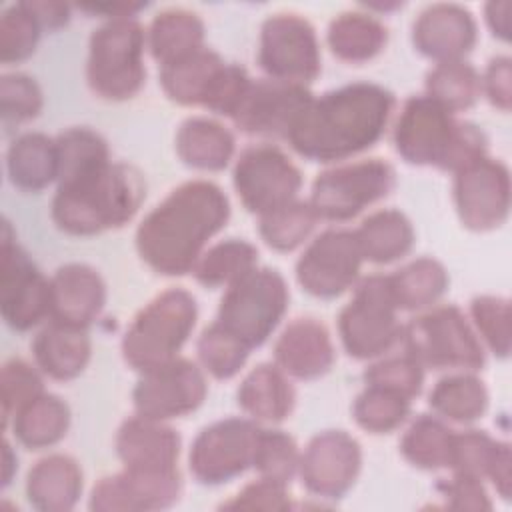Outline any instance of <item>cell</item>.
Returning <instances> with one entry per match:
<instances>
[{"label": "cell", "instance_id": "obj_1", "mask_svg": "<svg viewBox=\"0 0 512 512\" xmlns=\"http://www.w3.org/2000/svg\"><path fill=\"white\" fill-rule=\"evenodd\" d=\"M230 218V200L210 180H190L158 202L136 228L142 262L162 276L194 270L204 248Z\"/></svg>", "mask_w": 512, "mask_h": 512}, {"label": "cell", "instance_id": "obj_2", "mask_svg": "<svg viewBox=\"0 0 512 512\" xmlns=\"http://www.w3.org/2000/svg\"><path fill=\"white\" fill-rule=\"evenodd\" d=\"M394 106V94L380 84H344L312 98L286 140L310 162H342L384 136Z\"/></svg>", "mask_w": 512, "mask_h": 512}, {"label": "cell", "instance_id": "obj_3", "mask_svg": "<svg viewBox=\"0 0 512 512\" xmlns=\"http://www.w3.org/2000/svg\"><path fill=\"white\" fill-rule=\"evenodd\" d=\"M144 198L142 172L130 164L108 160L58 182L50 218L64 234L96 236L128 224Z\"/></svg>", "mask_w": 512, "mask_h": 512}, {"label": "cell", "instance_id": "obj_4", "mask_svg": "<svg viewBox=\"0 0 512 512\" xmlns=\"http://www.w3.org/2000/svg\"><path fill=\"white\" fill-rule=\"evenodd\" d=\"M394 148L408 164L458 172L486 156L488 138L476 124L456 120L454 112L420 94L410 96L400 110Z\"/></svg>", "mask_w": 512, "mask_h": 512}, {"label": "cell", "instance_id": "obj_5", "mask_svg": "<svg viewBox=\"0 0 512 512\" xmlns=\"http://www.w3.org/2000/svg\"><path fill=\"white\" fill-rule=\"evenodd\" d=\"M198 320L196 298L184 288H168L154 296L130 322L122 338V358L146 372L178 356Z\"/></svg>", "mask_w": 512, "mask_h": 512}, {"label": "cell", "instance_id": "obj_6", "mask_svg": "<svg viewBox=\"0 0 512 512\" xmlns=\"http://www.w3.org/2000/svg\"><path fill=\"white\" fill-rule=\"evenodd\" d=\"M146 30L136 16L110 18L92 30L88 42L86 82L110 102L134 98L146 82Z\"/></svg>", "mask_w": 512, "mask_h": 512}, {"label": "cell", "instance_id": "obj_7", "mask_svg": "<svg viewBox=\"0 0 512 512\" xmlns=\"http://www.w3.org/2000/svg\"><path fill=\"white\" fill-rule=\"evenodd\" d=\"M402 342L422 368L476 372L486 364L482 340L454 304L436 306L412 318L402 328Z\"/></svg>", "mask_w": 512, "mask_h": 512}, {"label": "cell", "instance_id": "obj_8", "mask_svg": "<svg viewBox=\"0 0 512 512\" xmlns=\"http://www.w3.org/2000/svg\"><path fill=\"white\" fill-rule=\"evenodd\" d=\"M288 286L274 268H254L226 288L216 322L250 350L262 346L288 310Z\"/></svg>", "mask_w": 512, "mask_h": 512}, {"label": "cell", "instance_id": "obj_9", "mask_svg": "<svg viewBox=\"0 0 512 512\" xmlns=\"http://www.w3.org/2000/svg\"><path fill=\"white\" fill-rule=\"evenodd\" d=\"M402 328L386 274L362 278L338 314L340 342L356 360H372L388 352L402 340Z\"/></svg>", "mask_w": 512, "mask_h": 512}, {"label": "cell", "instance_id": "obj_10", "mask_svg": "<svg viewBox=\"0 0 512 512\" xmlns=\"http://www.w3.org/2000/svg\"><path fill=\"white\" fill-rule=\"evenodd\" d=\"M396 186L392 164L368 158L324 170L312 182L310 206L318 220L348 222L368 206L386 198Z\"/></svg>", "mask_w": 512, "mask_h": 512}, {"label": "cell", "instance_id": "obj_11", "mask_svg": "<svg viewBox=\"0 0 512 512\" xmlns=\"http://www.w3.org/2000/svg\"><path fill=\"white\" fill-rule=\"evenodd\" d=\"M0 310L8 328L28 332L50 318V278L16 242L8 220L0 236Z\"/></svg>", "mask_w": 512, "mask_h": 512}, {"label": "cell", "instance_id": "obj_12", "mask_svg": "<svg viewBox=\"0 0 512 512\" xmlns=\"http://www.w3.org/2000/svg\"><path fill=\"white\" fill-rule=\"evenodd\" d=\"M258 66L270 80L308 86L322 66L314 26L294 12L270 14L260 28Z\"/></svg>", "mask_w": 512, "mask_h": 512}, {"label": "cell", "instance_id": "obj_13", "mask_svg": "<svg viewBox=\"0 0 512 512\" xmlns=\"http://www.w3.org/2000/svg\"><path fill=\"white\" fill-rule=\"evenodd\" d=\"M260 424L252 418H222L194 438L188 468L202 486H222L242 476L254 462Z\"/></svg>", "mask_w": 512, "mask_h": 512}, {"label": "cell", "instance_id": "obj_14", "mask_svg": "<svg viewBox=\"0 0 512 512\" xmlns=\"http://www.w3.org/2000/svg\"><path fill=\"white\" fill-rule=\"evenodd\" d=\"M232 184L242 206L250 214L262 216L296 200L302 174L278 146L254 144L240 152Z\"/></svg>", "mask_w": 512, "mask_h": 512}, {"label": "cell", "instance_id": "obj_15", "mask_svg": "<svg viewBox=\"0 0 512 512\" xmlns=\"http://www.w3.org/2000/svg\"><path fill=\"white\" fill-rule=\"evenodd\" d=\"M206 394L204 370L196 362L176 356L170 362L140 372L132 390V406L138 416L166 422L198 410Z\"/></svg>", "mask_w": 512, "mask_h": 512}, {"label": "cell", "instance_id": "obj_16", "mask_svg": "<svg viewBox=\"0 0 512 512\" xmlns=\"http://www.w3.org/2000/svg\"><path fill=\"white\" fill-rule=\"evenodd\" d=\"M362 262L354 230L330 228L318 234L298 258L296 280L314 298H338L356 284Z\"/></svg>", "mask_w": 512, "mask_h": 512}, {"label": "cell", "instance_id": "obj_17", "mask_svg": "<svg viewBox=\"0 0 512 512\" xmlns=\"http://www.w3.org/2000/svg\"><path fill=\"white\" fill-rule=\"evenodd\" d=\"M452 194L458 218L468 230H494L510 212V172L504 162L486 154L454 172Z\"/></svg>", "mask_w": 512, "mask_h": 512}, {"label": "cell", "instance_id": "obj_18", "mask_svg": "<svg viewBox=\"0 0 512 512\" xmlns=\"http://www.w3.org/2000/svg\"><path fill=\"white\" fill-rule=\"evenodd\" d=\"M362 468V448L344 430H324L310 438L300 454L302 486L316 498L340 500L354 486Z\"/></svg>", "mask_w": 512, "mask_h": 512}, {"label": "cell", "instance_id": "obj_19", "mask_svg": "<svg viewBox=\"0 0 512 512\" xmlns=\"http://www.w3.org/2000/svg\"><path fill=\"white\" fill-rule=\"evenodd\" d=\"M182 478L174 470H120L100 478L90 492L94 512L164 510L178 502Z\"/></svg>", "mask_w": 512, "mask_h": 512}, {"label": "cell", "instance_id": "obj_20", "mask_svg": "<svg viewBox=\"0 0 512 512\" xmlns=\"http://www.w3.org/2000/svg\"><path fill=\"white\" fill-rule=\"evenodd\" d=\"M308 86L278 82L270 78L252 80L238 112L232 116L236 128L250 136L288 138L298 116L312 102Z\"/></svg>", "mask_w": 512, "mask_h": 512}, {"label": "cell", "instance_id": "obj_21", "mask_svg": "<svg viewBox=\"0 0 512 512\" xmlns=\"http://www.w3.org/2000/svg\"><path fill=\"white\" fill-rule=\"evenodd\" d=\"M478 36L472 12L460 4L438 2L426 6L412 24L414 48L438 62L464 60Z\"/></svg>", "mask_w": 512, "mask_h": 512}, {"label": "cell", "instance_id": "obj_22", "mask_svg": "<svg viewBox=\"0 0 512 512\" xmlns=\"http://www.w3.org/2000/svg\"><path fill=\"white\" fill-rule=\"evenodd\" d=\"M106 296V282L96 268L68 262L50 276V320L88 330L102 314Z\"/></svg>", "mask_w": 512, "mask_h": 512}, {"label": "cell", "instance_id": "obj_23", "mask_svg": "<svg viewBox=\"0 0 512 512\" xmlns=\"http://www.w3.org/2000/svg\"><path fill=\"white\" fill-rule=\"evenodd\" d=\"M334 358L328 328L310 316L288 322L274 342V364L298 380H316L328 374Z\"/></svg>", "mask_w": 512, "mask_h": 512}, {"label": "cell", "instance_id": "obj_24", "mask_svg": "<svg viewBox=\"0 0 512 512\" xmlns=\"http://www.w3.org/2000/svg\"><path fill=\"white\" fill-rule=\"evenodd\" d=\"M180 434L162 420L126 418L114 438L116 454L128 470H174L180 456Z\"/></svg>", "mask_w": 512, "mask_h": 512}, {"label": "cell", "instance_id": "obj_25", "mask_svg": "<svg viewBox=\"0 0 512 512\" xmlns=\"http://www.w3.org/2000/svg\"><path fill=\"white\" fill-rule=\"evenodd\" d=\"M32 356L44 376L68 382L86 370L92 356V342L84 328L50 320L34 336Z\"/></svg>", "mask_w": 512, "mask_h": 512}, {"label": "cell", "instance_id": "obj_26", "mask_svg": "<svg viewBox=\"0 0 512 512\" xmlns=\"http://www.w3.org/2000/svg\"><path fill=\"white\" fill-rule=\"evenodd\" d=\"M82 488V468L68 454L40 458L26 476V498L40 512L72 510L82 496Z\"/></svg>", "mask_w": 512, "mask_h": 512}, {"label": "cell", "instance_id": "obj_27", "mask_svg": "<svg viewBox=\"0 0 512 512\" xmlns=\"http://www.w3.org/2000/svg\"><path fill=\"white\" fill-rule=\"evenodd\" d=\"M238 406L256 422H284L296 404V390L288 374L276 364H258L236 390Z\"/></svg>", "mask_w": 512, "mask_h": 512}, {"label": "cell", "instance_id": "obj_28", "mask_svg": "<svg viewBox=\"0 0 512 512\" xmlns=\"http://www.w3.org/2000/svg\"><path fill=\"white\" fill-rule=\"evenodd\" d=\"M176 154L188 168L218 172L224 170L236 148L234 134L214 118H186L176 132Z\"/></svg>", "mask_w": 512, "mask_h": 512}, {"label": "cell", "instance_id": "obj_29", "mask_svg": "<svg viewBox=\"0 0 512 512\" xmlns=\"http://www.w3.org/2000/svg\"><path fill=\"white\" fill-rule=\"evenodd\" d=\"M6 174L14 188L40 192L58 180L56 138L42 132L16 136L6 150Z\"/></svg>", "mask_w": 512, "mask_h": 512}, {"label": "cell", "instance_id": "obj_30", "mask_svg": "<svg viewBox=\"0 0 512 512\" xmlns=\"http://www.w3.org/2000/svg\"><path fill=\"white\" fill-rule=\"evenodd\" d=\"M146 46L160 64H172L204 48V22L188 8L160 10L146 32Z\"/></svg>", "mask_w": 512, "mask_h": 512}, {"label": "cell", "instance_id": "obj_31", "mask_svg": "<svg viewBox=\"0 0 512 512\" xmlns=\"http://www.w3.org/2000/svg\"><path fill=\"white\" fill-rule=\"evenodd\" d=\"M326 40L338 60L362 64L384 50L388 42V28L370 12L348 10L332 18Z\"/></svg>", "mask_w": 512, "mask_h": 512}, {"label": "cell", "instance_id": "obj_32", "mask_svg": "<svg viewBox=\"0 0 512 512\" xmlns=\"http://www.w3.org/2000/svg\"><path fill=\"white\" fill-rule=\"evenodd\" d=\"M224 64L218 52L204 46L172 64L160 66V86L180 106H202Z\"/></svg>", "mask_w": 512, "mask_h": 512}, {"label": "cell", "instance_id": "obj_33", "mask_svg": "<svg viewBox=\"0 0 512 512\" xmlns=\"http://www.w3.org/2000/svg\"><path fill=\"white\" fill-rule=\"evenodd\" d=\"M362 258L372 264H392L404 258L414 246V228L408 216L384 208L362 220L354 230Z\"/></svg>", "mask_w": 512, "mask_h": 512}, {"label": "cell", "instance_id": "obj_34", "mask_svg": "<svg viewBox=\"0 0 512 512\" xmlns=\"http://www.w3.org/2000/svg\"><path fill=\"white\" fill-rule=\"evenodd\" d=\"M8 426L18 444L28 450H44L66 436L70 428V408L60 396L42 392L18 410Z\"/></svg>", "mask_w": 512, "mask_h": 512}, {"label": "cell", "instance_id": "obj_35", "mask_svg": "<svg viewBox=\"0 0 512 512\" xmlns=\"http://www.w3.org/2000/svg\"><path fill=\"white\" fill-rule=\"evenodd\" d=\"M388 284L396 308L416 312L434 306L448 290L450 278L438 260L422 256L388 274Z\"/></svg>", "mask_w": 512, "mask_h": 512}, {"label": "cell", "instance_id": "obj_36", "mask_svg": "<svg viewBox=\"0 0 512 512\" xmlns=\"http://www.w3.org/2000/svg\"><path fill=\"white\" fill-rule=\"evenodd\" d=\"M428 406L438 418L472 424L488 408V390L472 372H458L440 378L428 394Z\"/></svg>", "mask_w": 512, "mask_h": 512}, {"label": "cell", "instance_id": "obj_37", "mask_svg": "<svg viewBox=\"0 0 512 512\" xmlns=\"http://www.w3.org/2000/svg\"><path fill=\"white\" fill-rule=\"evenodd\" d=\"M456 432L438 416H416L400 438V454L420 470L450 468Z\"/></svg>", "mask_w": 512, "mask_h": 512}, {"label": "cell", "instance_id": "obj_38", "mask_svg": "<svg viewBox=\"0 0 512 512\" xmlns=\"http://www.w3.org/2000/svg\"><path fill=\"white\" fill-rule=\"evenodd\" d=\"M258 266V250L242 238H228L210 246L192 274L206 288H228Z\"/></svg>", "mask_w": 512, "mask_h": 512}, {"label": "cell", "instance_id": "obj_39", "mask_svg": "<svg viewBox=\"0 0 512 512\" xmlns=\"http://www.w3.org/2000/svg\"><path fill=\"white\" fill-rule=\"evenodd\" d=\"M426 96L440 102L450 112H462L472 108L480 94V74L466 60L438 62L426 74Z\"/></svg>", "mask_w": 512, "mask_h": 512}, {"label": "cell", "instance_id": "obj_40", "mask_svg": "<svg viewBox=\"0 0 512 512\" xmlns=\"http://www.w3.org/2000/svg\"><path fill=\"white\" fill-rule=\"evenodd\" d=\"M318 216L310 202L292 200L276 210L260 216L258 232L260 238L276 252H292L312 234Z\"/></svg>", "mask_w": 512, "mask_h": 512}, {"label": "cell", "instance_id": "obj_41", "mask_svg": "<svg viewBox=\"0 0 512 512\" xmlns=\"http://www.w3.org/2000/svg\"><path fill=\"white\" fill-rule=\"evenodd\" d=\"M410 406V398L382 386L366 384L352 404V416L362 430L388 434L408 420Z\"/></svg>", "mask_w": 512, "mask_h": 512}, {"label": "cell", "instance_id": "obj_42", "mask_svg": "<svg viewBox=\"0 0 512 512\" xmlns=\"http://www.w3.org/2000/svg\"><path fill=\"white\" fill-rule=\"evenodd\" d=\"M58 148V182L82 174L110 160L108 142L92 128L74 126L56 136Z\"/></svg>", "mask_w": 512, "mask_h": 512}, {"label": "cell", "instance_id": "obj_43", "mask_svg": "<svg viewBox=\"0 0 512 512\" xmlns=\"http://www.w3.org/2000/svg\"><path fill=\"white\" fill-rule=\"evenodd\" d=\"M196 352L202 368L218 380H228L236 376L250 356V348L226 328H222L218 322L210 324L200 334Z\"/></svg>", "mask_w": 512, "mask_h": 512}, {"label": "cell", "instance_id": "obj_44", "mask_svg": "<svg viewBox=\"0 0 512 512\" xmlns=\"http://www.w3.org/2000/svg\"><path fill=\"white\" fill-rule=\"evenodd\" d=\"M42 26L34 14L16 2L0 12V60L2 64H20L28 60L40 42Z\"/></svg>", "mask_w": 512, "mask_h": 512}, {"label": "cell", "instance_id": "obj_45", "mask_svg": "<svg viewBox=\"0 0 512 512\" xmlns=\"http://www.w3.org/2000/svg\"><path fill=\"white\" fill-rule=\"evenodd\" d=\"M298 466L300 452L296 440L284 430L260 428L252 468L264 478L290 484V480L298 474Z\"/></svg>", "mask_w": 512, "mask_h": 512}, {"label": "cell", "instance_id": "obj_46", "mask_svg": "<svg viewBox=\"0 0 512 512\" xmlns=\"http://www.w3.org/2000/svg\"><path fill=\"white\" fill-rule=\"evenodd\" d=\"M44 106V96L38 82L24 72H8L0 78V116L2 126L18 128L34 120Z\"/></svg>", "mask_w": 512, "mask_h": 512}, {"label": "cell", "instance_id": "obj_47", "mask_svg": "<svg viewBox=\"0 0 512 512\" xmlns=\"http://www.w3.org/2000/svg\"><path fill=\"white\" fill-rule=\"evenodd\" d=\"M0 388H2V426L6 430L12 416L44 392L42 372L38 370V366H32L22 358H10L2 364Z\"/></svg>", "mask_w": 512, "mask_h": 512}, {"label": "cell", "instance_id": "obj_48", "mask_svg": "<svg viewBox=\"0 0 512 512\" xmlns=\"http://www.w3.org/2000/svg\"><path fill=\"white\" fill-rule=\"evenodd\" d=\"M470 316L478 338L500 358L510 352V302L500 296H476Z\"/></svg>", "mask_w": 512, "mask_h": 512}, {"label": "cell", "instance_id": "obj_49", "mask_svg": "<svg viewBox=\"0 0 512 512\" xmlns=\"http://www.w3.org/2000/svg\"><path fill=\"white\" fill-rule=\"evenodd\" d=\"M362 378L364 384L382 386L414 400L424 386V368L416 358L404 352L402 356H390L370 364Z\"/></svg>", "mask_w": 512, "mask_h": 512}, {"label": "cell", "instance_id": "obj_50", "mask_svg": "<svg viewBox=\"0 0 512 512\" xmlns=\"http://www.w3.org/2000/svg\"><path fill=\"white\" fill-rule=\"evenodd\" d=\"M498 446L500 440H494L484 430L460 432L454 436L450 468L454 472H466L484 478L490 470Z\"/></svg>", "mask_w": 512, "mask_h": 512}, {"label": "cell", "instance_id": "obj_51", "mask_svg": "<svg viewBox=\"0 0 512 512\" xmlns=\"http://www.w3.org/2000/svg\"><path fill=\"white\" fill-rule=\"evenodd\" d=\"M250 84H252V78L240 64L226 62L218 72V76L214 78L202 108L218 116L232 118L238 112L244 96L248 94Z\"/></svg>", "mask_w": 512, "mask_h": 512}, {"label": "cell", "instance_id": "obj_52", "mask_svg": "<svg viewBox=\"0 0 512 512\" xmlns=\"http://www.w3.org/2000/svg\"><path fill=\"white\" fill-rule=\"evenodd\" d=\"M222 508L282 512V510L292 508V502H290V494H288V484L260 476L258 480L246 484L228 502H222Z\"/></svg>", "mask_w": 512, "mask_h": 512}, {"label": "cell", "instance_id": "obj_53", "mask_svg": "<svg viewBox=\"0 0 512 512\" xmlns=\"http://www.w3.org/2000/svg\"><path fill=\"white\" fill-rule=\"evenodd\" d=\"M446 506L454 510H490L492 502L486 494L482 478L466 472H454V476L440 486Z\"/></svg>", "mask_w": 512, "mask_h": 512}, {"label": "cell", "instance_id": "obj_54", "mask_svg": "<svg viewBox=\"0 0 512 512\" xmlns=\"http://www.w3.org/2000/svg\"><path fill=\"white\" fill-rule=\"evenodd\" d=\"M512 60L508 56H496L488 62L484 74L480 76L482 92L502 112L510 110L512 102Z\"/></svg>", "mask_w": 512, "mask_h": 512}, {"label": "cell", "instance_id": "obj_55", "mask_svg": "<svg viewBox=\"0 0 512 512\" xmlns=\"http://www.w3.org/2000/svg\"><path fill=\"white\" fill-rule=\"evenodd\" d=\"M24 6L34 14L42 30H58L70 20V4L52 0H26Z\"/></svg>", "mask_w": 512, "mask_h": 512}, {"label": "cell", "instance_id": "obj_56", "mask_svg": "<svg viewBox=\"0 0 512 512\" xmlns=\"http://www.w3.org/2000/svg\"><path fill=\"white\" fill-rule=\"evenodd\" d=\"M486 478L492 480L494 488L498 490V494L504 500L510 498V484H512V476H510V446L506 442H500Z\"/></svg>", "mask_w": 512, "mask_h": 512}, {"label": "cell", "instance_id": "obj_57", "mask_svg": "<svg viewBox=\"0 0 512 512\" xmlns=\"http://www.w3.org/2000/svg\"><path fill=\"white\" fill-rule=\"evenodd\" d=\"M510 2L502 0V2H488L484 6V18H486V24L490 28V32L508 42L510 40Z\"/></svg>", "mask_w": 512, "mask_h": 512}, {"label": "cell", "instance_id": "obj_58", "mask_svg": "<svg viewBox=\"0 0 512 512\" xmlns=\"http://www.w3.org/2000/svg\"><path fill=\"white\" fill-rule=\"evenodd\" d=\"M80 10L94 12V14H106V20L110 18H124V16H136L138 10H144L146 4H82Z\"/></svg>", "mask_w": 512, "mask_h": 512}, {"label": "cell", "instance_id": "obj_59", "mask_svg": "<svg viewBox=\"0 0 512 512\" xmlns=\"http://www.w3.org/2000/svg\"><path fill=\"white\" fill-rule=\"evenodd\" d=\"M2 464H4L2 466V486L6 488L12 482V476L18 468V458H16V454L12 450V444L8 440H4V444H2Z\"/></svg>", "mask_w": 512, "mask_h": 512}]
</instances>
